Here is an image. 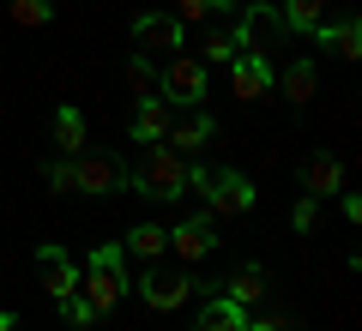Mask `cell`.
<instances>
[{
  "instance_id": "obj_10",
  "label": "cell",
  "mask_w": 362,
  "mask_h": 331,
  "mask_svg": "<svg viewBox=\"0 0 362 331\" xmlns=\"http://www.w3.org/2000/svg\"><path fill=\"white\" fill-rule=\"evenodd\" d=\"M37 283H42L49 301L78 295V265H73V253H66L61 241H37Z\"/></svg>"
},
{
  "instance_id": "obj_20",
  "label": "cell",
  "mask_w": 362,
  "mask_h": 331,
  "mask_svg": "<svg viewBox=\"0 0 362 331\" xmlns=\"http://www.w3.org/2000/svg\"><path fill=\"white\" fill-rule=\"evenodd\" d=\"M235 54H242V42H235V25H211L206 42H199V61L206 66H230Z\"/></svg>"
},
{
  "instance_id": "obj_9",
  "label": "cell",
  "mask_w": 362,
  "mask_h": 331,
  "mask_svg": "<svg viewBox=\"0 0 362 331\" xmlns=\"http://www.w3.org/2000/svg\"><path fill=\"white\" fill-rule=\"evenodd\" d=\"M211 247H218V217H211V211H194V217H181L175 229H169V253H175V265H199Z\"/></svg>"
},
{
  "instance_id": "obj_6",
  "label": "cell",
  "mask_w": 362,
  "mask_h": 331,
  "mask_svg": "<svg viewBox=\"0 0 362 331\" xmlns=\"http://www.w3.org/2000/svg\"><path fill=\"white\" fill-rule=\"evenodd\" d=\"M127 187V163L109 151H78L73 157V193H90V199H103V193H121Z\"/></svg>"
},
{
  "instance_id": "obj_27",
  "label": "cell",
  "mask_w": 362,
  "mask_h": 331,
  "mask_svg": "<svg viewBox=\"0 0 362 331\" xmlns=\"http://www.w3.org/2000/svg\"><path fill=\"white\" fill-rule=\"evenodd\" d=\"M49 187H54V193H73V157L49 163Z\"/></svg>"
},
{
  "instance_id": "obj_28",
  "label": "cell",
  "mask_w": 362,
  "mask_h": 331,
  "mask_svg": "<svg viewBox=\"0 0 362 331\" xmlns=\"http://www.w3.org/2000/svg\"><path fill=\"white\" fill-rule=\"evenodd\" d=\"M181 25H206V18H211V6H206V0H181Z\"/></svg>"
},
{
  "instance_id": "obj_30",
  "label": "cell",
  "mask_w": 362,
  "mask_h": 331,
  "mask_svg": "<svg viewBox=\"0 0 362 331\" xmlns=\"http://www.w3.org/2000/svg\"><path fill=\"white\" fill-rule=\"evenodd\" d=\"M0 331H18V319H13V313H6V307H0Z\"/></svg>"
},
{
  "instance_id": "obj_5",
  "label": "cell",
  "mask_w": 362,
  "mask_h": 331,
  "mask_svg": "<svg viewBox=\"0 0 362 331\" xmlns=\"http://www.w3.org/2000/svg\"><path fill=\"white\" fill-rule=\"evenodd\" d=\"M206 61H194V54H169V66H157V97L169 102V109H199L206 102Z\"/></svg>"
},
{
  "instance_id": "obj_12",
  "label": "cell",
  "mask_w": 362,
  "mask_h": 331,
  "mask_svg": "<svg viewBox=\"0 0 362 331\" xmlns=\"http://www.w3.org/2000/svg\"><path fill=\"white\" fill-rule=\"evenodd\" d=\"M206 307H199V319H194V331H247V307L242 301H230V295L218 289V283H206Z\"/></svg>"
},
{
  "instance_id": "obj_26",
  "label": "cell",
  "mask_w": 362,
  "mask_h": 331,
  "mask_svg": "<svg viewBox=\"0 0 362 331\" xmlns=\"http://www.w3.org/2000/svg\"><path fill=\"white\" fill-rule=\"evenodd\" d=\"M314 217H320V199H314V193H302V199H296V211H290L296 235H308V229H314Z\"/></svg>"
},
{
  "instance_id": "obj_13",
  "label": "cell",
  "mask_w": 362,
  "mask_h": 331,
  "mask_svg": "<svg viewBox=\"0 0 362 331\" xmlns=\"http://www.w3.org/2000/svg\"><path fill=\"white\" fill-rule=\"evenodd\" d=\"M169 121H175V109H169L163 97H139V102H133L127 133H133V145H157V139L169 133Z\"/></svg>"
},
{
  "instance_id": "obj_1",
  "label": "cell",
  "mask_w": 362,
  "mask_h": 331,
  "mask_svg": "<svg viewBox=\"0 0 362 331\" xmlns=\"http://www.w3.org/2000/svg\"><path fill=\"white\" fill-rule=\"evenodd\" d=\"M127 187L145 193V199H163V205H169V199H181V193H187V163L175 157V145L157 139V145H145L139 163L127 169Z\"/></svg>"
},
{
  "instance_id": "obj_7",
  "label": "cell",
  "mask_w": 362,
  "mask_h": 331,
  "mask_svg": "<svg viewBox=\"0 0 362 331\" xmlns=\"http://www.w3.org/2000/svg\"><path fill=\"white\" fill-rule=\"evenodd\" d=\"M194 289H199V283L187 277V265H145V277H139V295H145L151 313H175Z\"/></svg>"
},
{
  "instance_id": "obj_8",
  "label": "cell",
  "mask_w": 362,
  "mask_h": 331,
  "mask_svg": "<svg viewBox=\"0 0 362 331\" xmlns=\"http://www.w3.org/2000/svg\"><path fill=\"white\" fill-rule=\"evenodd\" d=\"M181 37H187V25H181L175 13H139V18H133V49L151 54V61L181 54Z\"/></svg>"
},
{
  "instance_id": "obj_3",
  "label": "cell",
  "mask_w": 362,
  "mask_h": 331,
  "mask_svg": "<svg viewBox=\"0 0 362 331\" xmlns=\"http://www.w3.org/2000/svg\"><path fill=\"white\" fill-rule=\"evenodd\" d=\"M127 289H133V283H127V253H121V247H97V253L85 259V283H78V295L90 301V313H97V319L115 313Z\"/></svg>"
},
{
  "instance_id": "obj_23",
  "label": "cell",
  "mask_w": 362,
  "mask_h": 331,
  "mask_svg": "<svg viewBox=\"0 0 362 331\" xmlns=\"http://www.w3.org/2000/svg\"><path fill=\"white\" fill-rule=\"evenodd\" d=\"M6 13H13V25L42 30V25H54V0H6Z\"/></svg>"
},
{
  "instance_id": "obj_4",
  "label": "cell",
  "mask_w": 362,
  "mask_h": 331,
  "mask_svg": "<svg viewBox=\"0 0 362 331\" xmlns=\"http://www.w3.org/2000/svg\"><path fill=\"white\" fill-rule=\"evenodd\" d=\"M284 13L272 6V0H247L242 13H235V42H242V54H254V61H272V49L284 42Z\"/></svg>"
},
{
  "instance_id": "obj_29",
  "label": "cell",
  "mask_w": 362,
  "mask_h": 331,
  "mask_svg": "<svg viewBox=\"0 0 362 331\" xmlns=\"http://www.w3.org/2000/svg\"><path fill=\"white\" fill-rule=\"evenodd\" d=\"M247 331H296V325H290V319H272V313H266V319H247Z\"/></svg>"
},
{
  "instance_id": "obj_2",
  "label": "cell",
  "mask_w": 362,
  "mask_h": 331,
  "mask_svg": "<svg viewBox=\"0 0 362 331\" xmlns=\"http://www.w3.org/2000/svg\"><path fill=\"white\" fill-rule=\"evenodd\" d=\"M187 193H199L211 217H247L259 199L242 169H187Z\"/></svg>"
},
{
  "instance_id": "obj_17",
  "label": "cell",
  "mask_w": 362,
  "mask_h": 331,
  "mask_svg": "<svg viewBox=\"0 0 362 331\" xmlns=\"http://www.w3.org/2000/svg\"><path fill=\"white\" fill-rule=\"evenodd\" d=\"M272 85L284 90L296 109H302V102H314V85H320V66H314V54H296V61L284 66V78H272Z\"/></svg>"
},
{
  "instance_id": "obj_18",
  "label": "cell",
  "mask_w": 362,
  "mask_h": 331,
  "mask_svg": "<svg viewBox=\"0 0 362 331\" xmlns=\"http://www.w3.org/2000/svg\"><path fill=\"white\" fill-rule=\"evenodd\" d=\"M302 187H308L314 199H326V193H344V163H338L332 151L308 157V169H302Z\"/></svg>"
},
{
  "instance_id": "obj_21",
  "label": "cell",
  "mask_w": 362,
  "mask_h": 331,
  "mask_svg": "<svg viewBox=\"0 0 362 331\" xmlns=\"http://www.w3.org/2000/svg\"><path fill=\"white\" fill-rule=\"evenodd\" d=\"M54 145H61V157H78V151H85V115H78L73 102L54 109Z\"/></svg>"
},
{
  "instance_id": "obj_25",
  "label": "cell",
  "mask_w": 362,
  "mask_h": 331,
  "mask_svg": "<svg viewBox=\"0 0 362 331\" xmlns=\"http://www.w3.org/2000/svg\"><path fill=\"white\" fill-rule=\"evenodd\" d=\"M61 325L66 331H90V325H97V313H90L85 295H66V301H61Z\"/></svg>"
},
{
  "instance_id": "obj_22",
  "label": "cell",
  "mask_w": 362,
  "mask_h": 331,
  "mask_svg": "<svg viewBox=\"0 0 362 331\" xmlns=\"http://www.w3.org/2000/svg\"><path fill=\"white\" fill-rule=\"evenodd\" d=\"M278 13H284V30H320L326 25V0H284V6H278Z\"/></svg>"
},
{
  "instance_id": "obj_11",
  "label": "cell",
  "mask_w": 362,
  "mask_h": 331,
  "mask_svg": "<svg viewBox=\"0 0 362 331\" xmlns=\"http://www.w3.org/2000/svg\"><path fill=\"white\" fill-rule=\"evenodd\" d=\"M211 133H218V121H211L206 109H175V121H169V133H163V139H169V145H181L175 157H187V151H206V145H211Z\"/></svg>"
},
{
  "instance_id": "obj_14",
  "label": "cell",
  "mask_w": 362,
  "mask_h": 331,
  "mask_svg": "<svg viewBox=\"0 0 362 331\" xmlns=\"http://www.w3.org/2000/svg\"><path fill=\"white\" fill-rule=\"evenodd\" d=\"M272 78H278V66H272V61H254V54H235V61H230V90H235L242 102L266 97Z\"/></svg>"
},
{
  "instance_id": "obj_15",
  "label": "cell",
  "mask_w": 362,
  "mask_h": 331,
  "mask_svg": "<svg viewBox=\"0 0 362 331\" xmlns=\"http://www.w3.org/2000/svg\"><path fill=\"white\" fill-rule=\"evenodd\" d=\"M218 289L230 295V301H242V307H259V301L272 295V277H266V265H235Z\"/></svg>"
},
{
  "instance_id": "obj_16",
  "label": "cell",
  "mask_w": 362,
  "mask_h": 331,
  "mask_svg": "<svg viewBox=\"0 0 362 331\" xmlns=\"http://www.w3.org/2000/svg\"><path fill=\"white\" fill-rule=\"evenodd\" d=\"M314 37H320L326 49L338 54V61H356V54H362V18H356V13H344V18H326V25L314 30Z\"/></svg>"
},
{
  "instance_id": "obj_19",
  "label": "cell",
  "mask_w": 362,
  "mask_h": 331,
  "mask_svg": "<svg viewBox=\"0 0 362 331\" xmlns=\"http://www.w3.org/2000/svg\"><path fill=\"white\" fill-rule=\"evenodd\" d=\"M121 253H133L139 265H157V259L169 253V229H157V223H133L127 229V247Z\"/></svg>"
},
{
  "instance_id": "obj_24",
  "label": "cell",
  "mask_w": 362,
  "mask_h": 331,
  "mask_svg": "<svg viewBox=\"0 0 362 331\" xmlns=\"http://www.w3.org/2000/svg\"><path fill=\"white\" fill-rule=\"evenodd\" d=\"M127 85H133V97H157V61L151 54H133L127 61Z\"/></svg>"
}]
</instances>
